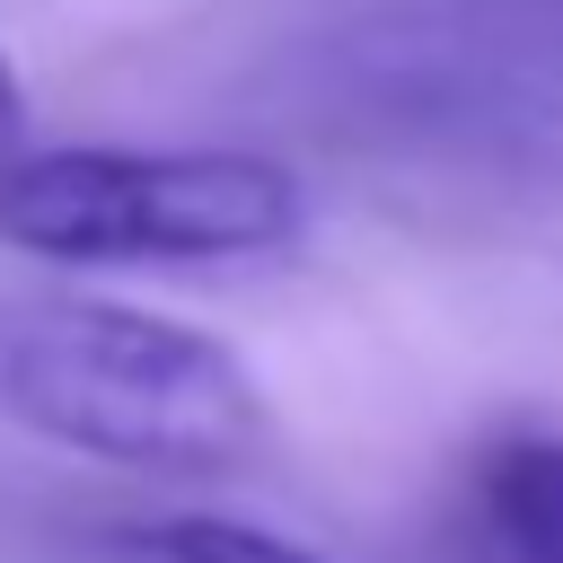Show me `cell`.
<instances>
[{"instance_id": "cell-1", "label": "cell", "mask_w": 563, "mask_h": 563, "mask_svg": "<svg viewBox=\"0 0 563 563\" xmlns=\"http://www.w3.org/2000/svg\"><path fill=\"white\" fill-rule=\"evenodd\" d=\"M0 413L97 466L185 484L238 475L273 440L264 387L220 334L79 290L0 299Z\"/></svg>"}, {"instance_id": "cell-2", "label": "cell", "mask_w": 563, "mask_h": 563, "mask_svg": "<svg viewBox=\"0 0 563 563\" xmlns=\"http://www.w3.org/2000/svg\"><path fill=\"white\" fill-rule=\"evenodd\" d=\"M299 229V176L264 150H26L0 176V246L35 264H229Z\"/></svg>"}, {"instance_id": "cell-3", "label": "cell", "mask_w": 563, "mask_h": 563, "mask_svg": "<svg viewBox=\"0 0 563 563\" xmlns=\"http://www.w3.org/2000/svg\"><path fill=\"white\" fill-rule=\"evenodd\" d=\"M431 563H563V431H493L457 475Z\"/></svg>"}, {"instance_id": "cell-4", "label": "cell", "mask_w": 563, "mask_h": 563, "mask_svg": "<svg viewBox=\"0 0 563 563\" xmlns=\"http://www.w3.org/2000/svg\"><path fill=\"white\" fill-rule=\"evenodd\" d=\"M88 563H325V554L229 510H141V519H106L88 537Z\"/></svg>"}, {"instance_id": "cell-5", "label": "cell", "mask_w": 563, "mask_h": 563, "mask_svg": "<svg viewBox=\"0 0 563 563\" xmlns=\"http://www.w3.org/2000/svg\"><path fill=\"white\" fill-rule=\"evenodd\" d=\"M26 158V88H18V62L0 53V176Z\"/></svg>"}, {"instance_id": "cell-6", "label": "cell", "mask_w": 563, "mask_h": 563, "mask_svg": "<svg viewBox=\"0 0 563 563\" xmlns=\"http://www.w3.org/2000/svg\"><path fill=\"white\" fill-rule=\"evenodd\" d=\"M545 26H554V44H563V0H545Z\"/></svg>"}]
</instances>
